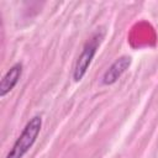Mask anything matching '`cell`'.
I'll return each instance as SVG.
<instances>
[{"instance_id":"7a4b0ae2","label":"cell","mask_w":158,"mask_h":158,"mask_svg":"<svg viewBox=\"0 0 158 158\" xmlns=\"http://www.w3.org/2000/svg\"><path fill=\"white\" fill-rule=\"evenodd\" d=\"M101 38H102V33L96 32L86 42V44L84 46L80 56L78 57V60L75 63V67H74V72H73V79H74V81H80L84 78V75L86 74V70H88L89 65L91 64V60H93L94 56L96 54L98 47H99V44L101 42Z\"/></svg>"},{"instance_id":"3957f363","label":"cell","mask_w":158,"mask_h":158,"mask_svg":"<svg viewBox=\"0 0 158 158\" xmlns=\"http://www.w3.org/2000/svg\"><path fill=\"white\" fill-rule=\"evenodd\" d=\"M130 65H131V57L122 56V57L117 58L107 68V70L104 73L101 83L104 85H112V84H115L121 78V75L130 68Z\"/></svg>"},{"instance_id":"6da1fadb","label":"cell","mask_w":158,"mask_h":158,"mask_svg":"<svg viewBox=\"0 0 158 158\" xmlns=\"http://www.w3.org/2000/svg\"><path fill=\"white\" fill-rule=\"evenodd\" d=\"M42 127V117L41 116H33L30 118V121L26 123L25 128L22 130L21 135L14 143L10 152L6 154L5 158H22L33 146L36 142L40 131Z\"/></svg>"},{"instance_id":"277c9868","label":"cell","mask_w":158,"mask_h":158,"mask_svg":"<svg viewBox=\"0 0 158 158\" xmlns=\"http://www.w3.org/2000/svg\"><path fill=\"white\" fill-rule=\"evenodd\" d=\"M22 74V63H15L4 75L0 83V96L4 98L9 94L19 83Z\"/></svg>"}]
</instances>
